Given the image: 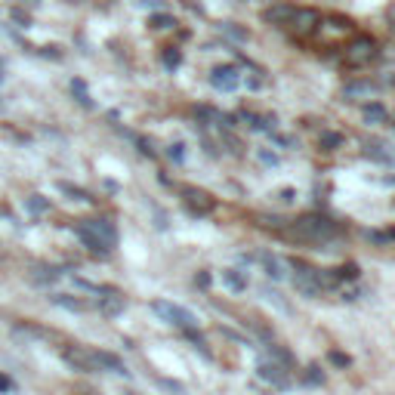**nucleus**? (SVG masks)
<instances>
[{
	"mask_svg": "<svg viewBox=\"0 0 395 395\" xmlns=\"http://www.w3.org/2000/svg\"><path fill=\"white\" fill-rule=\"evenodd\" d=\"M291 238L296 241H306V244H318V247H327V250H334L340 244V232H337V226H334L327 216H315V213H309V216H300V220L291 226Z\"/></svg>",
	"mask_w": 395,
	"mask_h": 395,
	"instance_id": "obj_1",
	"label": "nucleus"
},
{
	"mask_svg": "<svg viewBox=\"0 0 395 395\" xmlns=\"http://www.w3.org/2000/svg\"><path fill=\"white\" fill-rule=\"evenodd\" d=\"M325 285H334L331 275L318 272V269L306 266V262H293V287L300 291L306 300H315V296H321L325 291Z\"/></svg>",
	"mask_w": 395,
	"mask_h": 395,
	"instance_id": "obj_2",
	"label": "nucleus"
},
{
	"mask_svg": "<svg viewBox=\"0 0 395 395\" xmlns=\"http://www.w3.org/2000/svg\"><path fill=\"white\" fill-rule=\"evenodd\" d=\"M151 312L161 315V318L167 321V325L182 327V331H192V327L198 325L195 312H189V309L176 306V302H167V300H155V302H151Z\"/></svg>",
	"mask_w": 395,
	"mask_h": 395,
	"instance_id": "obj_3",
	"label": "nucleus"
},
{
	"mask_svg": "<svg viewBox=\"0 0 395 395\" xmlns=\"http://www.w3.org/2000/svg\"><path fill=\"white\" fill-rule=\"evenodd\" d=\"M81 229L90 235V238H96L105 250H115V244H117V229H115V222H111V220H102V216H96V220H84Z\"/></svg>",
	"mask_w": 395,
	"mask_h": 395,
	"instance_id": "obj_4",
	"label": "nucleus"
},
{
	"mask_svg": "<svg viewBox=\"0 0 395 395\" xmlns=\"http://www.w3.org/2000/svg\"><path fill=\"white\" fill-rule=\"evenodd\" d=\"M59 355H62V361L68 367H75L77 374H96V365H93V355L87 352V349H77V346H62L59 349Z\"/></svg>",
	"mask_w": 395,
	"mask_h": 395,
	"instance_id": "obj_5",
	"label": "nucleus"
},
{
	"mask_svg": "<svg viewBox=\"0 0 395 395\" xmlns=\"http://www.w3.org/2000/svg\"><path fill=\"white\" fill-rule=\"evenodd\" d=\"M256 377H260L262 383H272L275 389H285V386L291 383V374H287L285 365H278V361H260Z\"/></svg>",
	"mask_w": 395,
	"mask_h": 395,
	"instance_id": "obj_6",
	"label": "nucleus"
},
{
	"mask_svg": "<svg viewBox=\"0 0 395 395\" xmlns=\"http://www.w3.org/2000/svg\"><path fill=\"white\" fill-rule=\"evenodd\" d=\"M210 84H213L216 90H222V93H235L241 84V75L235 65H220V68L210 71Z\"/></svg>",
	"mask_w": 395,
	"mask_h": 395,
	"instance_id": "obj_7",
	"label": "nucleus"
},
{
	"mask_svg": "<svg viewBox=\"0 0 395 395\" xmlns=\"http://www.w3.org/2000/svg\"><path fill=\"white\" fill-rule=\"evenodd\" d=\"M318 22H321L318 12H315V10H306V6H300V10H293V19H291L287 25H291V28H293L300 37H309L315 28H318Z\"/></svg>",
	"mask_w": 395,
	"mask_h": 395,
	"instance_id": "obj_8",
	"label": "nucleus"
},
{
	"mask_svg": "<svg viewBox=\"0 0 395 395\" xmlns=\"http://www.w3.org/2000/svg\"><path fill=\"white\" fill-rule=\"evenodd\" d=\"M374 59V41L371 37H355L346 50V62L349 65H365Z\"/></svg>",
	"mask_w": 395,
	"mask_h": 395,
	"instance_id": "obj_9",
	"label": "nucleus"
},
{
	"mask_svg": "<svg viewBox=\"0 0 395 395\" xmlns=\"http://www.w3.org/2000/svg\"><path fill=\"white\" fill-rule=\"evenodd\" d=\"M93 355V365H96V371H111V374H121V377H130V371L124 367V361L117 358V355H111V352H90Z\"/></svg>",
	"mask_w": 395,
	"mask_h": 395,
	"instance_id": "obj_10",
	"label": "nucleus"
},
{
	"mask_svg": "<svg viewBox=\"0 0 395 395\" xmlns=\"http://www.w3.org/2000/svg\"><path fill=\"white\" fill-rule=\"evenodd\" d=\"M293 10L296 6H291V3H272L266 12H262V19L272 22V25H287L293 19Z\"/></svg>",
	"mask_w": 395,
	"mask_h": 395,
	"instance_id": "obj_11",
	"label": "nucleus"
},
{
	"mask_svg": "<svg viewBox=\"0 0 395 395\" xmlns=\"http://www.w3.org/2000/svg\"><path fill=\"white\" fill-rule=\"evenodd\" d=\"M374 93H377V84H371V81H352L343 87L346 99H371Z\"/></svg>",
	"mask_w": 395,
	"mask_h": 395,
	"instance_id": "obj_12",
	"label": "nucleus"
},
{
	"mask_svg": "<svg viewBox=\"0 0 395 395\" xmlns=\"http://www.w3.org/2000/svg\"><path fill=\"white\" fill-rule=\"evenodd\" d=\"M31 278H35L37 285H50V281H59V278H62V269L47 266V262H37V266L31 269Z\"/></svg>",
	"mask_w": 395,
	"mask_h": 395,
	"instance_id": "obj_13",
	"label": "nucleus"
},
{
	"mask_svg": "<svg viewBox=\"0 0 395 395\" xmlns=\"http://www.w3.org/2000/svg\"><path fill=\"white\" fill-rule=\"evenodd\" d=\"M260 262H262V269H266V275H269V278H272V281H281V278H285V262H281L278 260V256H272V253H260Z\"/></svg>",
	"mask_w": 395,
	"mask_h": 395,
	"instance_id": "obj_14",
	"label": "nucleus"
},
{
	"mask_svg": "<svg viewBox=\"0 0 395 395\" xmlns=\"http://www.w3.org/2000/svg\"><path fill=\"white\" fill-rule=\"evenodd\" d=\"M124 306H127V302H124V296H117L115 291H108L102 296V302H99V309H102V315H121L124 312Z\"/></svg>",
	"mask_w": 395,
	"mask_h": 395,
	"instance_id": "obj_15",
	"label": "nucleus"
},
{
	"mask_svg": "<svg viewBox=\"0 0 395 395\" xmlns=\"http://www.w3.org/2000/svg\"><path fill=\"white\" fill-rule=\"evenodd\" d=\"M186 198H189V204H192L195 213H210V210H213V201H210V195L195 192V189H186Z\"/></svg>",
	"mask_w": 395,
	"mask_h": 395,
	"instance_id": "obj_16",
	"label": "nucleus"
},
{
	"mask_svg": "<svg viewBox=\"0 0 395 395\" xmlns=\"http://www.w3.org/2000/svg\"><path fill=\"white\" fill-rule=\"evenodd\" d=\"M222 281H226L229 287H232L235 293H241V291H247V278L238 272V269H222Z\"/></svg>",
	"mask_w": 395,
	"mask_h": 395,
	"instance_id": "obj_17",
	"label": "nucleus"
},
{
	"mask_svg": "<svg viewBox=\"0 0 395 395\" xmlns=\"http://www.w3.org/2000/svg\"><path fill=\"white\" fill-rule=\"evenodd\" d=\"M77 238H81V244H84V247H87V250H90V253H96V256H108V253H111V250H105V247H102V244H99V241H96V238H90V235H87V232H84V229H81V226H77Z\"/></svg>",
	"mask_w": 395,
	"mask_h": 395,
	"instance_id": "obj_18",
	"label": "nucleus"
},
{
	"mask_svg": "<svg viewBox=\"0 0 395 395\" xmlns=\"http://www.w3.org/2000/svg\"><path fill=\"white\" fill-rule=\"evenodd\" d=\"M52 302H56V306H62V309H68V312H84V302L75 300L71 293H56V296H52Z\"/></svg>",
	"mask_w": 395,
	"mask_h": 395,
	"instance_id": "obj_19",
	"label": "nucleus"
},
{
	"mask_svg": "<svg viewBox=\"0 0 395 395\" xmlns=\"http://www.w3.org/2000/svg\"><path fill=\"white\" fill-rule=\"evenodd\" d=\"M220 35H226L229 37V41H247V31L244 28H238V25H235V22H222L220 25Z\"/></svg>",
	"mask_w": 395,
	"mask_h": 395,
	"instance_id": "obj_20",
	"label": "nucleus"
},
{
	"mask_svg": "<svg viewBox=\"0 0 395 395\" xmlns=\"http://www.w3.org/2000/svg\"><path fill=\"white\" fill-rule=\"evenodd\" d=\"M365 121L367 124H383L386 121V108H383V105H377V102L365 105Z\"/></svg>",
	"mask_w": 395,
	"mask_h": 395,
	"instance_id": "obj_21",
	"label": "nucleus"
},
{
	"mask_svg": "<svg viewBox=\"0 0 395 395\" xmlns=\"http://www.w3.org/2000/svg\"><path fill=\"white\" fill-rule=\"evenodd\" d=\"M365 157H371V161H380V164H395V157L389 151H383V146H367L365 148Z\"/></svg>",
	"mask_w": 395,
	"mask_h": 395,
	"instance_id": "obj_22",
	"label": "nucleus"
},
{
	"mask_svg": "<svg viewBox=\"0 0 395 395\" xmlns=\"http://www.w3.org/2000/svg\"><path fill=\"white\" fill-rule=\"evenodd\" d=\"M71 93L77 96V102H81L84 108H93V99H90L87 87H84V81H75V84H71Z\"/></svg>",
	"mask_w": 395,
	"mask_h": 395,
	"instance_id": "obj_23",
	"label": "nucleus"
},
{
	"mask_svg": "<svg viewBox=\"0 0 395 395\" xmlns=\"http://www.w3.org/2000/svg\"><path fill=\"white\" fill-rule=\"evenodd\" d=\"M302 383L306 386H321L325 383V374H321V367H306V374H302Z\"/></svg>",
	"mask_w": 395,
	"mask_h": 395,
	"instance_id": "obj_24",
	"label": "nucleus"
},
{
	"mask_svg": "<svg viewBox=\"0 0 395 395\" xmlns=\"http://www.w3.org/2000/svg\"><path fill=\"white\" fill-rule=\"evenodd\" d=\"M28 210H31V213H47V210H50V201H47L44 195H31V198H28Z\"/></svg>",
	"mask_w": 395,
	"mask_h": 395,
	"instance_id": "obj_25",
	"label": "nucleus"
},
{
	"mask_svg": "<svg viewBox=\"0 0 395 395\" xmlns=\"http://www.w3.org/2000/svg\"><path fill=\"white\" fill-rule=\"evenodd\" d=\"M59 192L71 195V198H75V201H90V195L84 192V189H77V186H68V182H59Z\"/></svg>",
	"mask_w": 395,
	"mask_h": 395,
	"instance_id": "obj_26",
	"label": "nucleus"
},
{
	"mask_svg": "<svg viewBox=\"0 0 395 395\" xmlns=\"http://www.w3.org/2000/svg\"><path fill=\"white\" fill-rule=\"evenodd\" d=\"M262 296H266L269 302H275V306H278L281 312H287V309H291L285 300H281V293H278V291H272V287H262Z\"/></svg>",
	"mask_w": 395,
	"mask_h": 395,
	"instance_id": "obj_27",
	"label": "nucleus"
},
{
	"mask_svg": "<svg viewBox=\"0 0 395 395\" xmlns=\"http://www.w3.org/2000/svg\"><path fill=\"white\" fill-rule=\"evenodd\" d=\"M256 157H260V164H266V167H278L281 164V157L275 155V151H266V148L256 151Z\"/></svg>",
	"mask_w": 395,
	"mask_h": 395,
	"instance_id": "obj_28",
	"label": "nucleus"
},
{
	"mask_svg": "<svg viewBox=\"0 0 395 395\" xmlns=\"http://www.w3.org/2000/svg\"><path fill=\"white\" fill-rule=\"evenodd\" d=\"M337 146H340V136L337 133H325V136H321V148H325V151H334Z\"/></svg>",
	"mask_w": 395,
	"mask_h": 395,
	"instance_id": "obj_29",
	"label": "nucleus"
},
{
	"mask_svg": "<svg viewBox=\"0 0 395 395\" xmlns=\"http://www.w3.org/2000/svg\"><path fill=\"white\" fill-rule=\"evenodd\" d=\"M151 28H157V31L173 28V19H170V16H151Z\"/></svg>",
	"mask_w": 395,
	"mask_h": 395,
	"instance_id": "obj_30",
	"label": "nucleus"
},
{
	"mask_svg": "<svg viewBox=\"0 0 395 395\" xmlns=\"http://www.w3.org/2000/svg\"><path fill=\"white\" fill-rule=\"evenodd\" d=\"M180 50H173V47H170L167 52H164V65H167V68H176V65H180Z\"/></svg>",
	"mask_w": 395,
	"mask_h": 395,
	"instance_id": "obj_31",
	"label": "nucleus"
},
{
	"mask_svg": "<svg viewBox=\"0 0 395 395\" xmlns=\"http://www.w3.org/2000/svg\"><path fill=\"white\" fill-rule=\"evenodd\" d=\"M167 155H170V161L182 164V157H186V151H182V142H176V146H170V148H167Z\"/></svg>",
	"mask_w": 395,
	"mask_h": 395,
	"instance_id": "obj_32",
	"label": "nucleus"
},
{
	"mask_svg": "<svg viewBox=\"0 0 395 395\" xmlns=\"http://www.w3.org/2000/svg\"><path fill=\"white\" fill-rule=\"evenodd\" d=\"M10 16H12V19H16V22H19V25H22V28H28V25H31L28 12H22V10H12V12H10Z\"/></svg>",
	"mask_w": 395,
	"mask_h": 395,
	"instance_id": "obj_33",
	"label": "nucleus"
},
{
	"mask_svg": "<svg viewBox=\"0 0 395 395\" xmlns=\"http://www.w3.org/2000/svg\"><path fill=\"white\" fill-rule=\"evenodd\" d=\"M331 361H334L337 367H346V365H349V355H343V352H331Z\"/></svg>",
	"mask_w": 395,
	"mask_h": 395,
	"instance_id": "obj_34",
	"label": "nucleus"
},
{
	"mask_svg": "<svg viewBox=\"0 0 395 395\" xmlns=\"http://www.w3.org/2000/svg\"><path fill=\"white\" fill-rule=\"evenodd\" d=\"M260 222H262V226H272V229H281V220H278V216H260Z\"/></svg>",
	"mask_w": 395,
	"mask_h": 395,
	"instance_id": "obj_35",
	"label": "nucleus"
},
{
	"mask_svg": "<svg viewBox=\"0 0 395 395\" xmlns=\"http://www.w3.org/2000/svg\"><path fill=\"white\" fill-rule=\"evenodd\" d=\"M358 275V269L355 266H346V269H340V278H355Z\"/></svg>",
	"mask_w": 395,
	"mask_h": 395,
	"instance_id": "obj_36",
	"label": "nucleus"
},
{
	"mask_svg": "<svg viewBox=\"0 0 395 395\" xmlns=\"http://www.w3.org/2000/svg\"><path fill=\"white\" fill-rule=\"evenodd\" d=\"M195 285H201V287H210V275H207V272H201V275H198V278H195Z\"/></svg>",
	"mask_w": 395,
	"mask_h": 395,
	"instance_id": "obj_37",
	"label": "nucleus"
},
{
	"mask_svg": "<svg viewBox=\"0 0 395 395\" xmlns=\"http://www.w3.org/2000/svg\"><path fill=\"white\" fill-rule=\"evenodd\" d=\"M12 389V380H6L3 374H0V392H10Z\"/></svg>",
	"mask_w": 395,
	"mask_h": 395,
	"instance_id": "obj_38",
	"label": "nucleus"
},
{
	"mask_svg": "<svg viewBox=\"0 0 395 395\" xmlns=\"http://www.w3.org/2000/svg\"><path fill=\"white\" fill-rule=\"evenodd\" d=\"M139 6H151V10H161V0H139Z\"/></svg>",
	"mask_w": 395,
	"mask_h": 395,
	"instance_id": "obj_39",
	"label": "nucleus"
},
{
	"mask_svg": "<svg viewBox=\"0 0 395 395\" xmlns=\"http://www.w3.org/2000/svg\"><path fill=\"white\" fill-rule=\"evenodd\" d=\"M386 182H389V186H395V176H386Z\"/></svg>",
	"mask_w": 395,
	"mask_h": 395,
	"instance_id": "obj_40",
	"label": "nucleus"
},
{
	"mask_svg": "<svg viewBox=\"0 0 395 395\" xmlns=\"http://www.w3.org/2000/svg\"><path fill=\"white\" fill-rule=\"evenodd\" d=\"M0 84H3V62H0Z\"/></svg>",
	"mask_w": 395,
	"mask_h": 395,
	"instance_id": "obj_41",
	"label": "nucleus"
},
{
	"mask_svg": "<svg viewBox=\"0 0 395 395\" xmlns=\"http://www.w3.org/2000/svg\"><path fill=\"white\" fill-rule=\"evenodd\" d=\"M6 108V102H3V99H0V111H3Z\"/></svg>",
	"mask_w": 395,
	"mask_h": 395,
	"instance_id": "obj_42",
	"label": "nucleus"
},
{
	"mask_svg": "<svg viewBox=\"0 0 395 395\" xmlns=\"http://www.w3.org/2000/svg\"><path fill=\"white\" fill-rule=\"evenodd\" d=\"M28 3H41V0H28Z\"/></svg>",
	"mask_w": 395,
	"mask_h": 395,
	"instance_id": "obj_43",
	"label": "nucleus"
}]
</instances>
